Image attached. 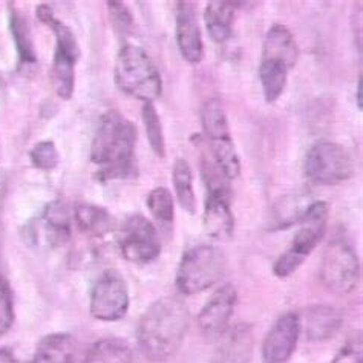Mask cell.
I'll list each match as a JSON object with an SVG mask.
<instances>
[{
	"label": "cell",
	"instance_id": "cell-1",
	"mask_svg": "<svg viewBox=\"0 0 363 363\" xmlns=\"http://www.w3.org/2000/svg\"><path fill=\"white\" fill-rule=\"evenodd\" d=\"M135 147V124L116 109L101 116L91 145V161L97 169V181L109 183L137 178Z\"/></svg>",
	"mask_w": 363,
	"mask_h": 363
},
{
	"label": "cell",
	"instance_id": "cell-2",
	"mask_svg": "<svg viewBox=\"0 0 363 363\" xmlns=\"http://www.w3.org/2000/svg\"><path fill=\"white\" fill-rule=\"evenodd\" d=\"M190 327V313L186 303L166 296L155 301L143 314L137 340L143 354L152 362H166L177 354Z\"/></svg>",
	"mask_w": 363,
	"mask_h": 363
},
{
	"label": "cell",
	"instance_id": "cell-3",
	"mask_svg": "<svg viewBox=\"0 0 363 363\" xmlns=\"http://www.w3.org/2000/svg\"><path fill=\"white\" fill-rule=\"evenodd\" d=\"M113 80L121 92L145 103H154L162 92L160 71L138 45L126 43L120 48Z\"/></svg>",
	"mask_w": 363,
	"mask_h": 363
},
{
	"label": "cell",
	"instance_id": "cell-4",
	"mask_svg": "<svg viewBox=\"0 0 363 363\" xmlns=\"http://www.w3.org/2000/svg\"><path fill=\"white\" fill-rule=\"evenodd\" d=\"M227 272L225 255L213 245H196L187 250L177 272V289L194 296L212 289Z\"/></svg>",
	"mask_w": 363,
	"mask_h": 363
},
{
	"label": "cell",
	"instance_id": "cell-5",
	"mask_svg": "<svg viewBox=\"0 0 363 363\" xmlns=\"http://www.w3.org/2000/svg\"><path fill=\"white\" fill-rule=\"evenodd\" d=\"M354 174L348 150L331 141H319L313 145L305 158V175L314 184L334 186L343 183Z\"/></svg>",
	"mask_w": 363,
	"mask_h": 363
},
{
	"label": "cell",
	"instance_id": "cell-6",
	"mask_svg": "<svg viewBox=\"0 0 363 363\" xmlns=\"http://www.w3.org/2000/svg\"><path fill=\"white\" fill-rule=\"evenodd\" d=\"M360 279L359 257L345 240H334L325 248L320 262V281L333 293L348 294Z\"/></svg>",
	"mask_w": 363,
	"mask_h": 363
},
{
	"label": "cell",
	"instance_id": "cell-7",
	"mask_svg": "<svg viewBox=\"0 0 363 363\" xmlns=\"http://www.w3.org/2000/svg\"><path fill=\"white\" fill-rule=\"evenodd\" d=\"M55 35V51L51 66V82L55 94L62 100H69L75 88V65L79 62L80 48L75 34L65 22L51 26Z\"/></svg>",
	"mask_w": 363,
	"mask_h": 363
},
{
	"label": "cell",
	"instance_id": "cell-8",
	"mask_svg": "<svg viewBox=\"0 0 363 363\" xmlns=\"http://www.w3.org/2000/svg\"><path fill=\"white\" fill-rule=\"evenodd\" d=\"M117 242L121 255L133 264H149L161 253L157 228L143 215H132L123 223Z\"/></svg>",
	"mask_w": 363,
	"mask_h": 363
},
{
	"label": "cell",
	"instance_id": "cell-9",
	"mask_svg": "<svg viewBox=\"0 0 363 363\" xmlns=\"http://www.w3.org/2000/svg\"><path fill=\"white\" fill-rule=\"evenodd\" d=\"M129 310V289L123 276L106 270L95 281L91 291V314L103 322L123 319Z\"/></svg>",
	"mask_w": 363,
	"mask_h": 363
},
{
	"label": "cell",
	"instance_id": "cell-10",
	"mask_svg": "<svg viewBox=\"0 0 363 363\" xmlns=\"http://www.w3.org/2000/svg\"><path fill=\"white\" fill-rule=\"evenodd\" d=\"M238 302L235 286L227 284L216 290L198 314V328L207 342H218L230 327Z\"/></svg>",
	"mask_w": 363,
	"mask_h": 363
},
{
	"label": "cell",
	"instance_id": "cell-11",
	"mask_svg": "<svg viewBox=\"0 0 363 363\" xmlns=\"http://www.w3.org/2000/svg\"><path fill=\"white\" fill-rule=\"evenodd\" d=\"M301 316L286 313L274 322L262 343L264 363H286L294 354L301 337Z\"/></svg>",
	"mask_w": 363,
	"mask_h": 363
},
{
	"label": "cell",
	"instance_id": "cell-12",
	"mask_svg": "<svg viewBox=\"0 0 363 363\" xmlns=\"http://www.w3.org/2000/svg\"><path fill=\"white\" fill-rule=\"evenodd\" d=\"M328 215L330 206L325 201L310 203L301 218L299 230L296 232L289 250L302 257V259H307L314 248L323 240L325 233H327Z\"/></svg>",
	"mask_w": 363,
	"mask_h": 363
},
{
	"label": "cell",
	"instance_id": "cell-13",
	"mask_svg": "<svg viewBox=\"0 0 363 363\" xmlns=\"http://www.w3.org/2000/svg\"><path fill=\"white\" fill-rule=\"evenodd\" d=\"M177 43L187 63H199L204 57V42L194 2L177 4Z\"/></svg>",
	"mask_w": 363,
	"mask_h": 363
},
{
	"label": "cell",
	"instance_id": "cell-14",
	"mask_svg": "<svg viewBox=\"0 0 363 363\" xmlns=\"http://www.w3.org/2000/svg\"><path fill=\"white\" fill-rule=\"evenodd\" d=\"M212 363H250L255 350V336L250 325H236L228 328L224 336L218 340Z\"/></svg>",
	"mask_w": 363,
	"mask_h": 363
},
{
	"label": "cell",
	"instance_id": "cell-15",
	"mask_svg": "<svg viewBox=\"0 0 363 363\" xmlns=\"http://www.w3.org/2000/svg\"><path fill=\"white\" fill-rule=\"evenodd\" d=\"M230 199L224 195H208L206 199L203 225L206 235L215 241L227 242L235 235V216Z\"/></svg>",
	"mask_w": 363,
	"mask_h": 363
},
{
	"label": "cell",
	"instance_id": "cell-16",
	"mask_svg": "<svg viewBox=\"0 0 363 363\" xmlns=\"http://www.w3.org/2000/svg\"><path fill=\"white\" fill-rule=\"evenodd\" d=\"M343 325L342 313L330 305H314L301 318V333L310 342H325L333 339Z\"/></svg>",
	"mask_w": 363,
	"mask_h": 363
},
{
	"label": "cell",
	"instance_id": "cell-17",
	"mask_svg": "<svg viewBox=\"0 0 363 363\" xmlns=\"http://www.w3.org/2000/svg\"><path fill=\"white\" fill-rule=\"evenodd\" d=\"M299 59V46L285 25L274 23L265 35L262 60H276L293 69Z\"/></svg>",
	"mask_w": 363,
	"mask_h": 363
},
{
	"label": "cell",
	"instance_id": "cell-18",
	"mask_svg": "<svg viewBox=\"0 0 363 363\" xmlns=\"http://www.w3.org/2000/svg\"><path fill=\"white\" fill-rule=\"evenodd\" d=\"M235 2H225V0H213L207 4L204 11V21L208 35L215 43L223 45L232 37L233 33V18H235Z\"/></svg>",
	"mask_w": 363,
	"mask_h": 363
},
{
	"label": "cell",
	"instance_id": "cell-19",
	"mask_svg": "<svg viewBox=\"0 0 363 363\" xmlns=\"http://www.w3.org/2000/svg\"><path fill=\"white\" fill-rule=\"evenodd\" d=\"M75 348L69 334L55 333L43 337L31 363H74Z\"/></svg>",
	"mask_w": 363,
	"mask_h": 363
},
{
	"label": "cell",
	"instance_id": "cell-20",
	"mask_svg": "<svg viewBox=\"0 0 363 363\" xmlns=\"http://www.w3.org/2000/svg\"><path fill=\"white\" fill-rule=\"evenodd\" d=\"M201 123L207 145L233 140L230 128H228L227 113L224 111L223 101L219 99H210L204 103L201 111Z\"/></svg>",
	"mask_w": 363,
	"mask_h": 363
},
{
	"label": "cell",
	"instance_id": "cell-21",
	"mask_svg": "<svg viewBox=\"0 0 363 363\" xmlns=\"http://www.w3.org/2000/svg\"><path fill=\"white\" fill-rule=\"evenodd\" d=\"M74 221L80 232L91 238H104L112 227V218L108 210L94 204H79L75 207Z\"/></svg>",
	"mask_w": 363,
	"mask_h": 363
},
{
	"label": "cell",
	"instance_id": "cell-22",
	"mask_svg": "<svg viewBox=\"0 0 363 363\" xmlns=\"http://www.w3.org/2000/svg\"><path fill=\"white\" fill-rule=\"evenodd\" d=\"M9 28L14 39L18 60L22 66H33L37 63V52L34 50V42L31 37L30 23L14 6L9 8Z\"/></svg>",
	"mask_w": 363,
	"mask_h": 363
},
{
	"label": "cell",
	"instance_id": "cell-23",
	"mask_svg": "<svg viewBox=\"0 0 363 363\" xmlns=\"http://www.w3.org/2000/svg\"><path fill=\"white\" fill-rule=\"evenodd\" d=\"M83 363H132V350L123 339L106 337L94 343Z\"/></svg>",
	"mask_w": 363,
	"mask_h": 363
},
{
	"label": "cell",
	"instance_id": "cell-24",
	"mask_svg": "<svg viewBox=\"0 0 363 363\" xmlns=\"http://www.w3.org/2000/svg\"><path fill=\"white\" fill-rule=\"evenodd\" d=\"M289 68L276 60H261L259 80L267 103H274L281 99L289 80Z\"/></svg>",
	"mask_w": 363,
	"mask_h": 363
},
{
	"label": "cell",
	"instance_id": "cell-25",
	"mask_svg": "<svg viewBox=\"0 0 363 363\" xmlns=\"http://www.w3.org/2000/svg\"><path fill=\"white\" fill-rule=\"evenodd\" d=\"M172 181H174V189L181 204L189 215L196 213V196L194 192V174L192 167L184 158L175 161L174 170H172Z\"/></svg>",
	"mask_w": 363,
	"mask_h": 363
},
{
	"label": "cell",
	"instance_id": "cell-26",
	"mask_svg": "<svg viewBox=\"0 0 363 363\" xmlns=\"http://www.w3.org/2000/svg\"><path fill=\"white\" fill-rule=\"evenodd\" d=\"M201 174L207 187L208 195H224L232 198L230 179H228L224 172L213 161L208 152H203L201 157Z\"/></svg>",
	"mask_w": 363,
	"mask_h": 363
},
{
	"label": "cell",
	"instance_id": "cell-27",
	"mask_svg": "<svg viewBox=\"0 0 363 363\" xmlns=\"http://www.w3.org/2000/svg\"><path fill=\"white\" fill-rule=\"evenodd\" d=\"M143 121H145L146 135L149 140V145L154 150V154L160 158L166 157V138L164 130H162V123L160 118V113L157 112L154 103H145L141 109Z\"/></svg>",
	"mask_w": 363,
	"mask_h": 363
},
{
	"label": "cell",
	"instance_id": "cell-28",
	"mask_svg": "<svg viewBox=\"0 0 363 363\" xmlns=\"http://www.w3.org/2000/svg\"><path fill=\"white\" fill-rule=\"evenodd\" d=\"M149 212L160 224L170 225L174 223L175 204L174 196L166 187H155L146 198Z\"/></svg>",
	"mask_w": 363,
	"mask_h": 363
},
{
	"label": "cell",
	"instance_id": "cell-29",
	"mask_svg": "<svg viewBox=\"0 0 363 363\" xmlns=\"http://www.w3.org/2000/svg\"><path fill=\"white\" fill-rule=\"evenodd\" d=\"M31 164L40 170H52L60 164V154L57 150L54 141L45 140L37 143L30 152Z\"/></svg>",
	"mask_w": 363,
	"mask_h": 363
},
{
	"label": "cell",
	"instance_id": "cell-30",
	"mask_svg": "<svg viewBox=\"0 0 363 363\" xmlns=\"http://www.w3.org/2000/svg\"><path fill=\"white\" fill-rule=\"evenodd\" d=\"M14 322V299L13 290L5 276L0 273V337L6 334Z\"/></svg>",
	"mask_w": 363,
	"mask_h": 363
},
{
	"label": "cell",
	"instance_id": "cell-31",
	"mask_svg": "<svg viewBox=\"0 0 363 363\" xmlns=\"http://www.w3.org/2000/svg\"><path fill=\"white\" fill-rule=\"evenodd\" d=\"M108 8H109V14H111L113 26H116V30L121 34L130 33L133 26V17L128 9V6L123 2L112 0V2H108Z\"/></svg>",
	"mask_w": 363,
	"mask_h": 363
},
{
	"label": "cell",
	"instance_id": "cell-32",
	"mask_svg": "<svg viewBox=\"0 0 363 363\" xmlns=\"http://www.w3.org/2000/svg\"><path fill=\"white\" fill-rule=\"evenodd\" d=\"M305 259H302V257H299L298 255H294L293 252L286 250L285 253H282L278 261L274 262L273 265V273L274 276H278V278L281 279H285L289 278V276H291L296 270L299 269V267L303 264Z\"/></svg>",
	"mask_w": 363,
	"mask_h": 363
},
{
	"label": "cell",
	"instance_id": "cell-33",
	"mask_svg": "<svg viewBox=\"0 0 363 363\" xmlns=\"http://www.w3.org/2000/svg\"><path fill=\"white\" fill-rule=\"evenodd\" d=\"M331 363H362V339L348 340Z\"/></svg>",
	"mask_w": 363,
	"mask_h": 363
},
{
	"label": "cell",
	"instance_id": "cell-34",
	"mask_svg": "<svg viewBox=\"0 0 363 363\" xmlns=\"http://www.w3.org/2000/svg\"><path fill=\"white\" fill-rule=\"evenodd\" d=\"M0 363H18L11 351L0 348Z\"/></svg>",
	"mask_w": 363,
	"mask_h": 363
},
{
	"label": "cell",
	"instance_id": "cell-35",
	"mask_svg": "<svg viewBox=\"0 0 363 363\" xmlns=\"http://www.w3.org/2000/svg\"><path fill=\"white\" fill-rule=\"evenodd\" d=\"M362 95H363V80H362V75H359V80H357V94H356V101H357V106L362 111L363 109V100H362Z\"/></svg>",
	"mask_w": 363,
	"mask_h": 363
}]
</instances>
